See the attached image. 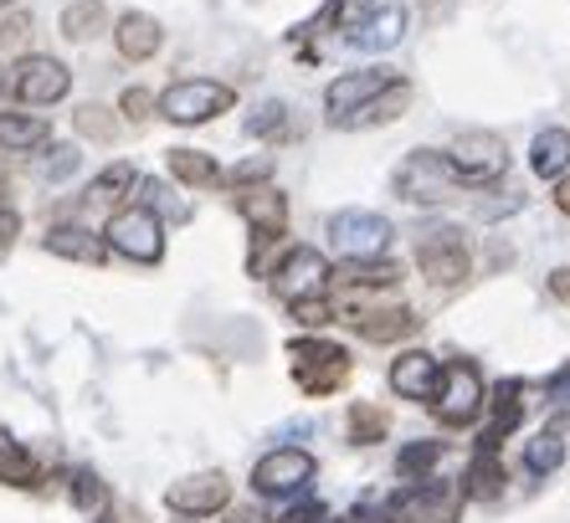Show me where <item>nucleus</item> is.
Here are the masks:
<instances>
[{
  "label": "nucleus",
  "instance_id": "cd10ccee",
  "mask_svg": "<svg viewBox=\"0 0 570 523\" xmlns=\"http://www.w3.org/2000/svg\"><path fill=\"white\" fill-rule=\"evenodd\" d=\"M170 175L186 185H216L222 170H216L212 155H200V149H170Z\"/></svg>",
  "mask_w": 570,
  "mask_h": 523
},
{
  "label": "nucleus",
  "instance_id": "49530a36",
  "mask_svg": "<svg viewBox=\"0 0 570 523\" xmlns=\"http://www.w3.org/2000/svg\"><path fill=\"white\" fill-rule=\"evenodd\" d=\"M226 523H267V519H263V509H232Z\"/></svg>",
  "mask_w": 570,
  "mask_h": 523
},
{
  "label": "nucleus",
  "instance_id": "f257e3e1",
  "mask_svg": "<svg viewBox=\"0 0 570 523\" xmlns=\"http://www.w3.org/2000/svg\"><path fill=\"white\" fill-rule=\"evenodd\" d=\"M448 170H452V180H463V185H493L499 175L509 170V149H504V139H499V134L468 129V134H458V139H452Z\"/></svg>",
  "mask_w": 570,
  "mask_h": 523
},
{
  "label": "nucleus",
  "instance_id": "72a5a7b5",
  "mask_svg": "<svg viewBox=\"0 0 570 523\" xmlns=\"http://www.w3.org/2000/svg\"><path fill=\"white\" fill-rule=\"evenodd\" d=\"M129 185H134V165H108V170L94 180V190H88V196H94V200H114V196H124Z\"/></svg>",
  "mask_w": 570,
  "mask_h": 523
},
{
  "label": "nucleus",
  "instance_id": "8fccbe9b",
  "mask_svg": "<svg viewBox=\"0 0 570 523\" xmlns=\"http://www.w3.org/2000/svg\"><path fill=\"white\" fill-rule=\"evenodd\" d=\"M0 6H6V0H0Z\"/></svg>",
  "mask_w": 570,
  "mask_h": 523
},
{
  "label": "nucleus",
  "instance_id": "6e6552de",
  "mask_svg": "<svg viewBox=\"0 0 570 523\" xmlns=\"http://www.w3.org/2000/svg\"><path fill=\"white\" fill-rule=\"evenodd\" d=\"M416 262H422V273L438 283V288H458L468 277V241L458 226H432L422 231L416 241Z\"/></svg>",
  "mask_w": 570,
  "mask_h": 523
},
{
  "label": "nucleus",
  "instance_id": "58836bf2",
  "mask_svg": "<svg viewBox=\"0 0 570 523\" xmlns=\"http://www.w3.org/2000/svg\"><path fill=\"white\" fill-rule=\"evenodd\" d=\"M293 318H298V324H330L334 308L324 298H304V303H293Z\"/></svg>",
  "mask_w": 570,
  "mask_h": 523
},
{
  "label": "nucleus",
  "instance_id": "09e8293b",
  "mask_svg": "<svg viewBox=\"0 0 570 523\" xmlns=\"http://www.w3.org/2000/svg\"><path fill=\"white\" fill-rule=\"evenodd\" d=\"M550 426H556V432H560V442H570V411H566V416H556V421H550Z\"/></svg>",
  "mask_w": 570,
  "mask_h": 523
},
{
  "label": "nucleus",
  "instance_id": "f704fd0d",
  "mask_svg": "<svg viewBox=\"0 0 570 523\" xmlns=\"http://www.w3.org/2000/svg\"><path fill=\"white\" fill-rule=\"evenodd\" d=\"M283 124H288V108H283L278 98H267V103L247 118V134H263L267 139V134H283Z\"/></svg>",
  "mask_w": 570,
  "mask_h": 523
},
{
  "label": "nucleus",
  "instance_id": "a878e982",
  "mask_svg": "<svg viewBox=\"0 0 570 523\" xmlns=\"http://www.w3.org/2000/svg\"><path fill=\"white\" fill-rule=\"evenodd\" d=\"M47 145V124L31 114H0V149H37Z\"/></svg>",
  "mask_w": 570,
  "mask_h": 523
},
{
  "label": "nucleus",
  "instance_id": "c756f323",
  "mask_svg": "<svg viewBox=\"0 0 570 523\" xmlns=\"http://www.w3.org/2000/svg\"><path fill=\"white\" fill-rule=\"evenodd\" d=\"M350 283V288H391V283H401V273L391 267V262L371 257V262H345V273H340Z\"/></svg>",
  "mask_w": 570,
  "mask_h": 523
},
{
  "label": "nucleus",
  "instance_id": "7ed1b4c3",
  "mask_svg": "<svg viewBox=\"0 0 570 523\" xmlns=\"http://www.w3.org/2000/svg\"><path fill=\"white\" fill-rule=\"evenodd\" d=\"M478 411H483V375H478V365L473 359L442 365V385L432 395V416L442 426H468V421H478Z\"/></svg>",
  "mask_w": 570,
  "mask_h": 523
},
{
  "label": "nucleus",
  "instance_id": "20e7f679",
  "mask_svg": "<svg viewBox=\"0 0 570 523\" xmlns=\"http://www.w3.org/2000/svg\"><path fill=\"white\" fill-rule=\"evenodd\" d=\"M232 103H237V92L226 88V82L186 78V82H170V88H165V98H159V114L170 118V124H206V118L226 114Z\"/></svg>",
  "mask_w": 570,
  "mask_h": 523
},
{
  "label": "nucleus",
  "instance_id": "1a4fd4ad",
  "mask_svg": "<svg viewBox=\"0 0 570 523\" xmlns=\"http://www.w3.org/2000/svg\"><path fill=\"white\" fill-rule=\"evenodd\" d=\"M237 210L253 221V267L263 262V251L273 247V241H283V231H288V200H283V190H273V185H257V190H242L237 196Z\"/></svg>",
  "mask_w": 570,
  "mask_h": 523
},
{
  "label": "nucleus",
  "instance_id": "a18cd8bd",
  "mask_svg": "<svg viewBox=\"0 0 570 523\" xmlns=\"http://www.w3.org/2000/svg\"><path fill=\"white\" fill-rule=\"evenodd\" d=\"M550 293H556V298H570V267L550 273Z\"/></svg>",
  "mask_w": 570,
  "mask_h": 523
},
{
  "label": "nucleus",
  "instance_id": "423d86ee",
  "mask_svg": "<svg viewBox=\"0 0 570 523\" xmlns=\"http://www.w3.org/2000/svg\"><path fill=\"white\" fill-rule=\"evenodd\" d=\"M463 483H452V477H422L416 487L396 497V513L406 523H458L463 519Z\"/></svg>",
  "mask_w": 570,
  "mask_h": 523
},
{
  "label": "nucleus",
  "instance_id": "e433bc0d",
  "mask_svg": "<svg viewBox=\"0 0 570 523\" xmlns=\"http://www.w3.org/2000/svg\"><path fill=\"white\" fill-rule=\"evenodd\" d=\"M78 134H88V139H114V124H108V108H98V103L78 108Z\"/></svg>",
  "mask_w": 570,
  "mask_h": 523
},
{
  "label": "nucleus",
  "instance_id": "2eb2a0df",
  "mask_svg": "<svg viewBox=\"0 0 570 523\" xmlns=\"http://www.w3.org/2000/svg\"><path fill=\"white\" fill-rule=\"evenodd\" d=\"M226 497H232V483H226L222 472H196V477H180L165 493V503L175 513H186V519H206V513L226 509Z\"/></svg>",
  "mask_w": 570,
  "mask_h": 523
},
{
  "label": "nucleus",
  "instance_id": "2f4dec72",
  "mask_svg": "<svg viewBox=\"0 0 570 523\" xmlns=\"http://www.w3.org/2000/svg\"><path fill=\"white\" fill-rule=\"evenodd\" d=\"M438 457H442V446H438V442H412V446H406V452L396 457V472L416 483V477H426V472L438 467Z\"/></svg>",
  "mask_w": 570,
  "mask_h": 523
},
{
  "label": "nucleus",
  "instance_id": "a19ab883",
  "mask_svg": "<svg viewBox=\"0 0 570 523\" xmlns=\"http://www.w3.org/2000/svg\"><path fill=\"white\" fill-rule=\"evenodd\" d=\"M27 27H31V21H27V16H21V11H16L11 21L0 27V47H21V41H27Z\"/></svg>",
  "mask_w": 570,
  "mask_h": 523
},
{
  "label": "nucleus",
  "instance_id": "412c9836",
  "mask_svg": "<svg viewBox=\"0 0 570 523\" xmlns=\"http://www.w3.org/2000/svg\"><path fill=\"white\" fill-rule=\"evenodd\" d=\"M114 41H119V52L129 57V62H145V57H155V52H159L165 31H159L155 16L129 11V16H119V31H114Z\"/></svg>",
  "mask_w": 570,
  "mask_h": 523
},
{
  "label": "nucleus",
  "instance_id": "f03ea898",
  "mask_svg": "<svg viewBox=\"0 0 570 523\" xmlns=\"http://www.w3.org/2000/svg\"><path fill=\"white\" fill-rule=\"evenodd\" d=\"M288 359H293V379L298 391L308 395H330L340 391L350 379V354L330 339H293L288 344Z\"/></svg>",
  "mask_w": 570,
  "mask_h": 523
},
{
  "label": "nucleus",
  "instance_id": "ea45409f",
  "mask_svg": "<svg viewBox=\"0 0 570 523\" xmlns=\"http://www.w3.org/2000/svg\"><path fill=\"white\" fill-rule=\"evenodd\" d=\"M78 170V149H52V159H47V180H67V175Z\"/></svg>",
  "mask_w": 570,
  "mask_h": 523
},
{
  "label": "nucleus",
  "instance_id": "4be33fe9",
  "mask_svg": "<svg viewBox=\"0 0 570 523\" xmlns=\"http://www.w3.org/2000/svg\"><path fill=\"white\" fill-rule=\"evenodd\" d=\"M530 170L540 175V180H560V175L570 170V134L566 129H544L540 139H534Z\"/></svg>",
  "mask_w": 570,
  "mask_h": 523
},
{
  "label": "nucleus",
  "instance_id": "393cba45",
  "mask_svg": "<svg viewBox=\"0 0 570 523\" xmlns=\"http://www.w3.org/2000/svg\"><path fill=\"white\" fill-rule=\"evenodd\" d=\"M566 462V442H560L556 426H544V432L530 436V446H524V467L534 472V477H550V472Z\"/></svg>",
  "mask_w": 570,
  "mask_h": 523
},
{
  "label": "nucleus",
  "instance_id": "9b49d317",
  "mask_svg": "<svg viewBox=\"0 0 570 523\" xmlns=\"http://www.w3.org/2000/svg\"><path fill=\"white\" fill-rule=\"evenodd\" d=\"M330 288V262L318 257L314 247H298L273 267V293L283 303H304V298H318V293Z\"/></svg>",
  "mask_w": 570,
  "mask_h": 523
},
{
  "label": "nucleus",
  "instance_id": "5701e85b",
  "mask_svg": "<svg viewBox=\"0 0 570 523\" xmlns=\"http://www.w3.org/2000/svg\"><path fill=\"white\" fill-rule=\"evenodd\" d=\"M47 251L72 262H104V241L94 231H82V226H52L47 231Z\"/></svg>",
  "mask_w": 570,
  "mask_h": 523
},
{
  "label": "nucleus",
  "instance_id": "de8ad7c7",
  "mask_svg": "<svg viewBox=\"0 0 570 523\" xmlns=\"http://www.w3.org/2000/svg\"><path fill=\"white\" fill-rule=\"evenodd\" d=\"M556 206L570 216V175H566V180H560V190H556Z\"/></svg>",
  "mask_w": 570,
  "mask_h": 523
},
{
  "label": "nucleus",
  "instance_id": "79ce46f5",
  "mask_svg": "<svg viewBox=\"0 0 570 523\" xmlns=\"http://www.w3.org/2000/svg\"><path fill=\"white\" fill-rule=\"evenodd\" d=\"M267 175H273V159H247V165H242V170L237 175H232V180H237V185H247V180H267Z\"/></svg>",
  "mask_w": 570,
  "mask_h": 523
},
{
  "label": "nucleus",
  "instance_id": "4468645a",
  "mask_svg": "<svg viewBox=\"0 0 570 523\" xmlns=\"http://www.w3.org/2000/svg\"><path fill=\"white\" fill-rule=\"evenodd\" d=\"M401 72H391V67H360V72H345V78H334L330 92H324V108H330V124L340 129V118L355 114L360 103H371L381 88H391Z\"/></svg>",
  "mask_w": 570,
  "mask_h": 523
},
{
  "label": "nucleus",
  "instance_id": "c03bdc74",
  "mask_svg": "<svg viewBox=\"0 0 570 523\" xmlns=\"http://www.w3.org/2000/svg\"><path fill=\"white\" fill-rule=\"evenodd\" d=\"M16 231H21V221H16V210H0V247H11Z\"/></svg>",
  "mask_w": 570,
  "mask_h": 523
},
{
  "label": "nucleus",
  "instance_id": "aec40b11",
  "mask_svg": "<svg viewBox=\"0 0 570 523\" xmlns=\"http://www.w3.org/2000/svg\"><path fill=\"white\" fill-rule=\"evenodd\" d=\"M463 493H473V497H483V503H493V497L504 493V462H499V442H483L478 436V452H473V467H468V477H463Z\"/></svg>",
  "mask_w": 570,
  "mask_h": 523
},
{
  "label": "nucleus",
  "instance_id": "f8f14e48",
  "mask_svg": "<svg viewBox=\"0 0 570 523\" xmlns=\"http://www.w3.org/2000/svg\"><path fill=\"white\" fill-rule=\"evenodd\" d=\"M308 483H314V457L298 452V446H278V452H267L253 467V487L263 497H288Z\"/></svg>",
  "mask_w": 570,
  "mask_h": 523
},
{
  "label": "nucleus",
  "instance_id": "39448f33",
  "mask_svg": "<svg viewBox=\"0 0 570 523\" xmlns=\"http://www.w3.org/2000/svg\"><path fill=\"white\" fill-rule=\"evenodd\" d=\"M330 241L345 262L385 257V247H391V221L375 216V210H340V216H330Z\"/></svg>",
  "mask_w": 570,
  "mask_h": 523
},
{
  "label": "nucleus",
  "instance_id": "c85d7f7f",
  "mask_svg": "<svg viewBox=\"0 0 570 523\" xmlns=\"http://www.w3.org/2000/svg\"><path fill=\"white\" fill-rule=\"evenodd\" d=\"M519 391H524V385H519V379H509V385H499V406H493V426L489 432H483V442H504L509 432H514L519 426Z\"/></svg>",
  "mask_w": 570,
  "mask_h": 523
},
{
  "label": "nucleus",
  "instance_id": "bb28decb",
  "mask_svg": "<svg viewBox=\"0 0 570 523\" xmlns=\"http://www.w3.org/2000/svg\"><path fill=\"white\" fill-rule=\"evenodd\" d=\"M104 21H108L104 0H78V6H67V11H62V37L88 41V37H98V31H104Z\"/></svg>",
  "mask_w": 570,
  "mask_h": 523
},
{
  "label": "nucleus",
  "instance_id": "4c0bfd02",
  "mask_svg": "<svg viewBox=\"0 0 570 523\" xmlns=\"http://www.w3.org/2000/svg\"><path fill=\"white\" fill-rule=\"evenodd\" d=\"M283 523H345V519H340L334 509H324V503H298V509H293Z\"/></svg>",
  "mask_w": 570,
  "mask_h": 523
},
{
  "label": "nucleus",
  "instance_id": "b1692460",
  "mask_svg": "<svg viewBox=\"0 0 570 523\" xmlns=\"http://www.w3.org/2000/svg\"><path fill=\"white\" fill-rule=\"evenodd\" d=\"M0 483H16V487L37 483V462H31V452L6 426H0Z\"/></svg>",
  "mask_w": 570,
  "mask_h": 523
},
{
  "label": "nucleus",
  "instance_id": "37998d69",
  "mask_svg": "<svg viewBox=\"0 0 570 523\" xmlns=\"http://www.w3.org/2000/svg\"><path fill=\"white\" fill-rule=\"evenodd\" d=\"M124 114H129V118H145L149 114V92L145 88H129V92H124Z\"/></svg>",
  "mask_w": 570,
  "mask_h": 523
},
{
  "label": "nucleus",
  "instance_id": "c9c22d12",
  "mask_svg": "<svg viewBox=\"0 0 570 523\" xmlns=\"http://www.w3.org/2000/svg\"><path fill=\"white\" fill-rule=\"evenodd\" d=\"M139 196H145V200H139V206H145V210L165 206V210H170V216H175V221H190V206H180V200H170V190H165V185H159V180H145V185H139Z\"/></svg>",
  "mask_w": 570,
  "mask_h": 523
},
{
  "label": "nucleus",
  "instance_id": "ddd939ff",
  "mask_svg": "<svg viewBox=\"0 0 570 523\" xmlns=\"http://www.w3.org/2000/svg\"><path fill=\"white\" fill-rule=\"evenodd\" d=\"M452 185L458 180H452V170H448V155H432V149H416V155L396 170L401 200H448Z\"/></svg>",
  "mask_w": 570,
  "mask_h": 523
},
{
  "label": "nucleus",
  "instance_id": "6ab92c4d",
  "mask_svg": "<svg viewBox=\"0 0 570 523\" xmlns=\"http://www.w3.org/2000/svg\"><path fill=\"white\" fill-rule=\"evenodd\" d=\"M406 108H412V82L396 78L391 88L375 92L371 103H360L355 114L340 118V129H375V124H396V118L406 114Z\"/></svg>",
  "mask_w": 570,
  "mask_h": 523
},
{
  "label": "nucleus",
  "instance_id": "9d476101",
  "mask_svg": "<svg viewBox=\"0 0 570 523\" xmlns=\"http://www.w3.org/2000/svg\"><path fill=\"white\" fill-rule=\"evenodd\" d=\"M67 88H72V72L57 57H21L11 67V92L31 108H47L57 98H67Z\"/></svg>",
  "mask_w": 570,
  "mask_h": 523
},
{
  "label": "nucleus",
  "instance_id": "a211bd4d",
  "mask_svg": "<svg viewBox=\"0 0 570 523\" xmlns=\"http://www.w3.org/2000/svg\"><path fill=\"white\" fill-rule=\"evenodd\" d=\"M334 314H345L371 344H391V339L416 334V314H412V308H334Z\"/></svg>",
  "mask_w": 570,
  "mask_h": 523
},
{
  "label": "nucleus",
  "instance_id": "f3484780",
  "mask_svg": "<svg viewBox=\"0 0 570 523\" xmlns=\"http://www.w3.org/2000/svg\"><path fill=\"white\" fill-rule=\"evenodd\" d=\"M406 37V11L401 6H385V11H365L350 27V47H360V52H391L396 41Z\"/></svg>",
  "mask_w": 570,
  "mask_h": 523
},
{
  "label": "nucleus",
  "instance_id": "473e14b6",
  "mask_svg": "<svg viewBox=\"0 0 570 523\" xmlns=\"http://www.w3.org/2000/svg\"><path fill=\"white\" fill-rule=\"evenodd\" d=\"M72 497H78V509H88V513H98L108 503V487L98 483V472H72Z\"/></svg>",
  "mask_w": 570,
  "mask_h": 523
},
{
  "label": "nucleus",
  "instance_id": "0eeeda50",
  "mask_svg": "<svg viewBox=\"0 0 570 523\" xmlns=\"http://www.w3.org/2000/svg\"><path fill=\"white\" fill-rule=\"evenodd\" d=\"M104 236H108V247L124 251L129 262H159L165 257V226H159V216L145 210V206L119 210V216L108 221Z\"/></svg>",
  "mask_w": 570,
  "mask_h": 523
},
{
  "label": "nucleus",
  "instance_id": "7c9ffc66",
  "mask_svg": "<svg viewBox=\"0 0 570 523\" xmlns=\"http://www.w3.org/2000/svg\"><path fill=\"white\" fill-rule=\"evenodd\" d=\"M381 436H385L381 406H371V401H355V406H350V442H355V446H371V442H381Z\"/></svg>",
  "mask_w": 570,
  "mask_h": 523
},
{
  "label": "nucleus",
  "instance_id": "dca6fc26",
  "mask_svg": "<svg viewBox=\"0 0 570 523\" xmlns=\"http://www.w3.org/2000/svg\"><path fill=\"white\" fill-rule=\"evenodd\" d=\"M442 385V359L426 349H406L401 359H391V391L401 401H432Z\"/></svg>",
  "mask_w": 570,
  "mask_h": 523
}]
</instances>
